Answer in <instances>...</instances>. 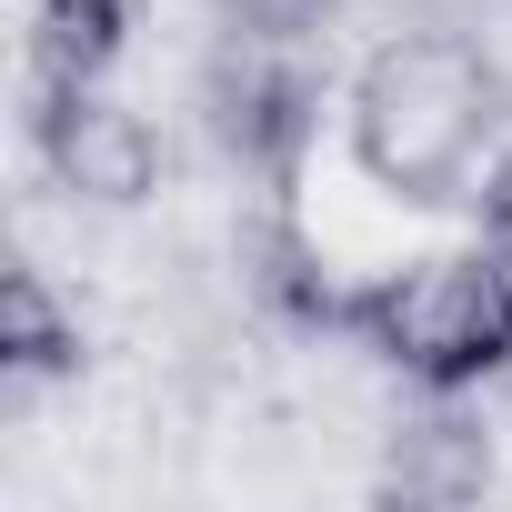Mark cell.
Returning <instances> with one entry per match:
<instances>
[{"label":"cell","instance_id":"3957f363","mask_svg":"<svg viewBox=\"0 0 512 512\" xmlns=\"http://www.w3.org/2000/svg\"><path fill=\"white\" fill-rule=\"evenodd\" d=\"M312 111H322V81H312V61L292 51V31L231 21V41H221V61H211V131H221V151H231L251 181L292 191V171H302V151H312Z\"/></svg>","mask_w":512,"mask_h":512},{"label":"cell","instance_id":"7a4b0ae2","mask_svg":"<svg viewBox=\"0 0 512 512\" xmlns=\"http://www.w3.org/2000/svg\"><path fill=\"white\" fill-rule=\"evenodd\" d=\"M342 332L382 372H402L412 392L462 402V392L512 372V251L472 241V251H432V262L372 272V282H352Z\"/></svg>","mask_w":512,"mask_h":512},{"label":"cell","instance_id":"52a82bcc","mask_svg":"<svg viewBox=\"0 0 512 512\" xmlns=\"http://www.w3.org/2000/svg\"><path fill=\"white\" fill-rule=\"evenodd\" d=\"M131 51V0H31V71L41 81H111Z\"/></svg>","mask_w":512,"mask_h":512},{"label":"cell","instance_id":"ba28073f","mask_svg":"<svg viewBox=\"0 0 512 512\" xmlns=\"http://www.w3.org/2000/svg\"><path fill=\"white\" fill-rule=\"evenodd\" d=\"M482 482H492V452H482L472 422H422V442L392 462V492H402V502H462V492H482Z\"/></svg>","mask_w":512,"mask_h":512},{"label":"cell","instance_id":"8992f818","mask_svg":"<svg viewBox=\"0 0 512 512\" xmlns=\"http://www.w3.org/2000/svg\"><path fill=\"white\" fill-rule=\"evenodd\" d=\"M0 372H11V392H41V382L81 372V312L61 302V282L41 262L0 272Z\"/></svg>","mask_w":512,"mask_h":512},{"label":"cell","instance_id":"6da1fadb","mask_svg":"<svg viewBox=\"0 0 512 512\" xmlns=\"http://www.w3.org/2000/svg\"><path fill=\"white\" fill-rule=\"evenodd\" d=\"M352 171L412 211L462 201L472 161L492 151V71L472 41L452 31H402L352 71V111H342Z\"/></svg>","mask_w":512,"mask_h":512},{"label":"cell","instance_id":"277c9868","mask_svg":"<svg viewBox=\"0 0 512 512\" xmlns=\"http://www.w3.org/2000/svg\"><path fill=\"white\" fill-rule=\"evenodd\" d=\"M31 151L41 171L91 201V211H131L161 191V131L111 101V81H41V111H31Z\"/></svg>","mask_w":512,"mask_h":512},{"label":"cell","instance_id":"5b68a950","mask_svg":"<svg viewBox=\"0 0 512 512\" xmlns=\"http://www.w3.org/2000/svg\"><path fill=\"white\" fill-rule=\"evenodd\" d=\"M241 272H251V292H262L292 332H342V312H352V282H332V262L312 251V231L282 211V191H272V211H262V221H251Z\"/></svg>","mask_w":512,"mask_h":512}]
</instances>
